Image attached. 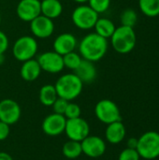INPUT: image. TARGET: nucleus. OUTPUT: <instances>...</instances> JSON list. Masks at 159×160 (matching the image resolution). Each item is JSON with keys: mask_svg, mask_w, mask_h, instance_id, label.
I'll return each mask as SVG.
<instances>
[{"mask_svg": "<svg viewBox=\"0 0 159 160\" xmlns=\"http://www.w3.org/2000/svg\"><path fill=\"white\" fill-rule=\"evenodd\" d=\"M82 60V57L81 56V54L76 52L75 51L63 55L64 67L71 70H75L80 66Z\"/></svg>", "mask_w": 159, "mask_h": 160, "instance_id": "obj_25", "label": "nucleus"}, {"mask_svg": "<svg viewBox=\"0 0 159 160\" xmlns=\"http://www.w3.org/2000/svg\"><path fill=\"white\" fill-rule=\"evenodd\" d=\"M78 45L74 35L70 33H63L57 36L53 41V50L60 55H65L68 52H74Z\"/></svg>", "mask_w": 159, "mask_h": 160, "instance_id": "obj_15", "label": "nucleus"}, {"mask_svg": "<svg viewBox=\"0 0 159 160\" xmlns=\"http://www.w3.org/2000/svg\"><path fill=\"white\" fill-rule=\"evenodd\" d=\"M74 74L82 83H90L97 78V68L93 62L82 59L80 66L74 70Z\"/></svg>", "mask_w": 159, "mask_h": 160, "instance_id": "obj_17", "label": "nucleus"}, {"mask_svg": "<svg viewBox=\"0 0 159 160\" xmlns=\"http://www.w3.org/2000/svg\"><path fill=\"white\" fill-rule=\"evenodd\" d=\"M94 28L95 33L108 39L111 38V37L112 36L116 26L113 22L108 18H98Z\"/></svg>", "mask_w": 159, "mask_h": 160, "instance_id": "obj_20", "label": "nucleus"}, {"mask_svg": "<svg viewBox=\"0 0 159 160\" xmlns=\"http://www.w3.org/2000/svg\"><path fill=\"white\" fill-rule=\"evenodd\" d=\"M39 101L42 105L47 107H52V105L54 103V101L57 99L58 95L56 92V89L54 85L52 84H45L43 85L38 94Z\"/></svg>", "mask_w": 159, "mask_h": 160, "instance_id": "obj_21", "label": "nucleus"}, {"mask_svg": "<svg viewBox=\"0 0 159 160\" xmlns=\"http://www.w3.org/2000/svg\"><path fill=\"white\" fill-rule=\"evenodd\" d=\"M38 49L37 41L34 37H20L12 46V54L14 58L20 62H24L34 58Z\"/></svg>", "mask_w": 159, "mask_h": 160, "instance_id": "obj_5", "label": "nucleus"}, {"mask_svg": "<svg viewBox=\"0 0 159 160\" xmlns=\"http://www.w3.org/2000/svg\"><path fill=\"white\" fill-rule=\"evenodd\" d=\"M141 157L139 155V153L137 152L136 149H131V148H126L124 149L119 157L118 160H140Z\"/></svg>", "mask_w": 159, "mask_h": 160, "instance_id": "obj_28", "label": "nucleus"}, {"mask_svg": "<svg viewBox=\"0 0 159 160\" xmlns=\"http://www.w3.org/2000/svg\"><path fill=\"white\" fill-rule=\"evenodd\" d=\"M81 114H82L81 107L76 103L68 102L67 107L66 109V112L64 113V116L67 119H74V118L81 117Z\"/></svg>", "mask_w": 159, "mask_h": 160, "instance_id": "obj_27", "label": "nucleus"}, {"mask_svg": "<svg viewBox=\"0 0 159 160\" xmlns=\"http://www.w3.org/2000/svg\"><path fill=\"white\" fill-rule=\"evenodd\" d=\"M137 42V36L133 27L121 25L115 28L111 37V43L113 50L120 54H127L131 52Z\"/></svg>", "mask_w": 159, "mask_h": 160, "instance_id": "obj_2", "label": "nucleus"}, {"mask_svg": "<svg viewBox=\"0 0 159 160\" xmlns=\"http://www.w3.org/2000/svg\"><path fill=\"white\" fill-rule=\"evenodd\" d=\"M67 118L62 114L52 113L46 116L42 122V131L49 136H58L65 132Z\"/></svg>", "mask_w": 159, "mask_h": 160, "instance_id": "obj_14", "label": "nucleus"}, {"mask_svg": "<svg viewBox=\"0 0 159 160\" xmlns=\"http://www.w3.org/2000/svg\"><path fill=\"white\" fill-rule=\"evenodd\" d=\"M21 117V107L13 99L0 100V121L8 126L16 124Z\"/></svg>", "mask_w": 159, "mask_h": 160, "instance_id": "obj_10", "label": "nucleus"}, {"mask_svg": "<svg viewBox=\"0 0 159 160\" xmlns=\"http://www.w3.org/2000/svg\"><path fill=\"white\" fill-rule=\"evenodd\" d=\"M127 134L126 127L122 121H116L107 125L105 131L106 140L112 144H118L124 141Z\"/></svg>", "mask_w": 159, "mask_h": 160, "instance_id": "obj_16", "label": "nucleus"}, {"mask_svg": "<svg viewBox=\"0 0 159 160\" xmlns=\"http://www.w3.org/2000/svg\"><path fill=\"white\" fill-rule=\"evenodd\" d=\"M0 160H13V158L6 152H0Z\"/></svg>", "mask_w": 159, "mask_h": 160, "instance_id": "obj_33", "label": "nucleus"}, {"mask_svg": "<svg viewBox=\"0 0 159 160\" xmlns=\"http://www.w3.org/2000/svg\"><path fill=\"white\" fill-rule=\"evenodd\" d=\"M10 132L9 126L2 121H0V141H5Z\"/></svg>", "mask_w": 159, "mask_h": 160, "instance_id": "obj_31", "label": "nucleus"}, {"mask_svg": "<svg viewBox=\"0 0 159 160\" xmlns=\"http://www.w3.org/2000/svg\"><path fill=\"white\" fill-rule=\"evenodd\" d=\"M120 21L122 25L134 27L138 22V13L132 8H126L120 15Z\"/></svg>", "mask_w": 159, "mask_h": 160, "instance_id": "obj_24", "label": "nucleus"}, {"mask_svg": "<svg viewBox=\"0 0 159 160\" xmlns=\"http://www.w3.org/2000/svg\"><path fill=\"white\" fill-rule=\"evenodd\" d=\"M108 47V39L94 32L86 35L81 40L79 44V52L82 59L95 63L105 56Z\"/></svg>", "mask_w": 159, "mask_h": 160, "instance_id": "obj_1", "label": "nucleus"}, {"mask_svg": "<svg viewBox=\"0 0 159 160\" xmlns=\"http://www.w3.org/2000/svg\"><path fill=\"white\" fill-rule=\"evenodd\" d=\"M127 148H131V149H136L137 145H138V139L137 138H130L128 139L127 142Z\"/></svg>", "mask_w": 159, "mask_h": 160, "instance_id": "obj_32", "label": "nucleus"}, {"mask_svg": "<svg viewBox=\"0 0 159 160\" xmlns=\"http://www.w3.org/2000/svg\"><path fill=\"white\" fill-rule=\"evenodd\" d=\"M97 118L103 124L109 125L116 121H121V112L115 102L111 99H101L95 107Z\"/></svg>", "mask_w": 159, "mask_h": 160, "instance_id": "obj_7", "label": "nucleus"}, {"mask_svg": "<svg viewBox=\"0 0 159 160\" xmlns=\"http://www.w3.org/2000/svg\"><path fill=\"white\" fill-rule=\"evenodd\" d=\"M62 152H63V155L67 158H69V159L77 158L82 154V144L80 142L69 140L63 145Z\"/></svg>", "mask_w": 159, "mask_h": 160, "instance_id": "obj_23", "label": "nucleus"}, {"mask_svg": "<svg viewBox=\"0 0 159 160\" xmlns=\"http://www.w3.org/2000/svg\"><path fill=\"white\" fill-rule=\"evenodd\" d=\"M8 38L7 35L0 30V54H4L8 48Z\"/></svg>", "mask_w": 159, "mask_h": 160, "instance_id": "obj_30", "label": "nucleus"}, {"mask_svg": "<svg viewBox=\"0 0 159 160\" xmlns=\"http://www.w3.org/2000/svg\"><path fill=\"white\" fill-rule=\"evenodd\" d=\"M30 29L35 38L44 39L52 35L54 31V23L52 19L40 14L30 22Z\"/></svg>", "mask_w": 159, "mask_h": 160, "instance_id": "obj_11", "label": "nucleus"}, {"mask_svg": "<svg viewBox=\"0 0 159 160\" xmlns=\"http://www.w3.org/2000/svg\"><path fill=\"white\" fill-rule=\"evenodd\" d=\"M41 68L37 59H30L22 62V65L20 69V75L22 79L26 82L36 81L41 73Z\"/></svg>", "mask_w": 159, "mask_h": 160, "instance_id": "obj_18", "label": "nucleus"}, {"mask_svg": "<svg viewBox=\"0 0 159 160\" xmlns=\"http://www.w3.org/2000/svg\"><path fill=\"white\" fill-rule=\"evenodd\" d=\"M82 154L85 156L97 158L103 156L106 152V142L98 136H87L83 141L81 142Z\"/></svg>", "mask_w": 159, "mask_h": 160, "instance_id": "obj_12", "label": "nucleus"}, {"mask_svg": "<svg viewBox=\"0 0 159 160\" xmlns=\"http://www.w3.org/2000/svg\"><path fill=\"white\" fill-rule=\"evenodd\" d=\"M0 23H1V15H0Z\"/></svg>", "mask_w": 159, "mask_h": 160, "instance_id": "obj_36", "label": "nucleus"}, {"mask_svg": "<svg viewBox=\"0 0 159 160\" xmlns=\"http://www.w3.org/2000/svg\"><path fill=\"white\" fill-rule=\"evenodd\" d=\"M98 18V13L86 5L77 7L71 14L73 24L82 30H89L94 28Z\"/></svg>", "mask_w": 159, "mask_h": 160, "instance_id": "obj_6", "label": "nucleus"}, {"mask_svg": "<svg viewBox=\"0 0 159 160\" xmlns=\"http://www.w3.org/2000/svg\"><path fill=\"white\" fill-rule=\"evenodd\" d=\"M69 101L62 98H57V99L54 101V103L52 105V110H53V112L54 113H57V114H62L64 115L65 112H66V109L67 107V104H68Z\"/></svg>", "mask_w": 159, "mask_h": 160, "instance_id": "obj_29", "label": "nucleus"}, {"mask_svg": "<svg viewBox=\"0 0 159 160\" xmlns=\"http://www.w3.org/2000/svg\"><path fill=\"white\" fill-rule=\"evenodd\" d=\"M54 87L59 98L71 101L81 95L83 83L74 73H68L62 75L56 81Z\"/></svg>", "mask_w": 159, "mask_h": 160, "instance_id": "obj_3", "label": "nucleus"}, {"mask_svg": "<svg viewBox=\"0 0 159 160\" xmlns=\"http://www.w3.org/2000/svg\"><path fill=\"white\" fill-rule=\"evenodd\" d=\"M88 6L98 14L106 12L111 6V0H88Z\"/></svg>", "mask_w": 159, "mask_h": 160, "instance_id": "obj_26", "label": "nucleus"}, {"mask_svg": "<svg viewBox=\"0 0 159 160\" xmlns=\"http://www.w3.org/2000/svg\"><path fill=\"white\" fill-rule=\"evenodd\" d=\"M142 158L154 160L159 157V133L157 131H147L138 139L136 148Z\"/></svg>", "mask_w": 159, "mask_h": 160, "instance_id": "obj_4", "label": "nucleus"}, {"mask_svg": "<svg viewBox=\"0 0 159 160\" xmlns=\"http://www.w3.org/2000/svg\"><path fill=\"white\" fill-rule=\"evenodd\" d=\"M41 15L49 19H56L63 12V5L60 0H42L40 1Z\"/></svg>", "mask_w": 159, "mask_h": 160, "instance_id": "obj_19", "label": "nucleus"}, {"mask_svg": "<svg viewBox=\"0 0 159 160\" xmlns=\"http://www.w3.org/2000/svg\"><path fill=\"white\" fill-rule=\"evenodd\" d=\"M37 60L41 68V70L48 73H59L65 68L63 56L54 51L42 52L41 54H39Z\"/></svg>", "mask_w": 159, "mask_h": 160, "instance_id": "obj_9", "label": "nucleus"}, {"mask_svg": "<svg viewBox=\"0 0 159 160\" xmlns=\"http://www.w3.org/2000/svg\"><path fill=\"white\" fill-rule=\"evenodd\" d=\"M18 17L23 21L30 22L41 14L39 0H21L16 8Z\"/></svg>", "mask_w": 159, "mask_h": 160, "instance_id": "obj_13", "label": "nucleus"}, {"mask_svg": "<svg viewBox=\"0 0 159 160\" xmlns=\"http://www.w3.org/2000/svg\"><path fill=\"white\" fill-rule=\"evenodd\" d=\"M65 133L69 140L81 142L87 136H89L90 127L87 121H85L82 117L67 119Z\"/></svg>", "mask_w": 159, "mask_h": 160, "instance_id": "obj_8", "label": "nucleus"}, {"mask_svg": "<svg viewBox=\"0 0 159 160\" xmlns=\"http://www.w3.org/2000/svg\"><path fill=\"white\" fill-rule=\"evenodd\" d=\"M4 60H5L4 54H0V64H3L4 63Z\"/></svg>", "mask_w": 159, "mask_h": 160, "instance_id": "obj_35", "label": "nucleus"}, {"mask_svg": "<svg viewBox=\"0 0 159 160\" xmlns=\"http://www.w3.org/2000/svg\"><path fill=\"white\" fill-rule=\"evenodd\" d=\"M73 1L76 3H79V4H84V3L88 2V0H73Z\"/></svg>", "mask_w": 159, "mask_h": 160, "instance_id": "obj_34", "label": "nucleus"}, {"mask_svg": "<svg viewBox=\"0 0 159 160\" xmlns=\"http://www.w3.org/2000/svg\"><path fill=\"white\" fill-rule=\"evenodd\" d=\"M139 8L142 13L147 17L159 16V0H139Z\"/></svg>", "mask_w": 159, "mask_h": 160, "instance_id": "obj_22", "label": "nucleus"}]
</instances>
